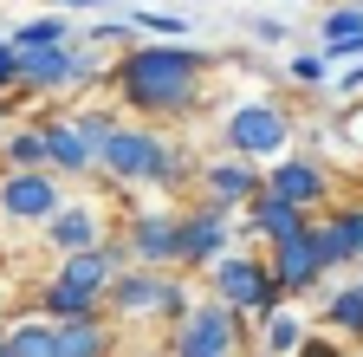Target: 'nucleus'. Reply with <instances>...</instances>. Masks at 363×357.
I'll use <instances>...</instances> for the list:
<instances>
[{"label":"nucleus","instance_id":"f257e3e1","mask_svg":"<svg viewBox=\"0 0 363 357\" xmlns=\"http://www.w3.org/2000/svg\"><path fill=\"white\" fill-rule=\"evenodd\" d=\"M208 53L182 46V39H136V46L117 59V92L130 111L143 117H175L201 98V78H208Z\"/></svg>","mask_w":363,"mask_h":357},{"label":"nucleus","instance_id":"4be33fe9","mask_svg":"<svg viewBox=\"0 0 363 357\" xmlns=\"http://www.w3.org/2000/svg\"><path fill=\"white\" fill-rule=\"evenodd\" d=\"M39 305H45V319H78V312H104V299L98 292H84V286H72V280H45V292H39Z\"/></svg>","mask_w":363,"mask_h":357},{"label":"nucleus","instance_id":"7c9ffc66","mask_svg":"<svg viewBox=\"0 0 363 357\" xmlns=\"http://www.w3.org/2000/svg\"><path fill=\"white\" fill-rule=\"evenodd\" d=\"M292 357H344V351H337L331 338H311V331H305V344H298Z\"/></svg>","mask_w":363,"mask_h":357},{"label":"nucleus","instance_id":"bb28decb","mask_svg":"<svg viewBox=\"0 0 363 357\" xmlns=\"http://www.w3.org/2000/svg\"><path fill=\"white\" fill-rule=\"evenodd\" d=\"M130 26L143 33V39H182V33H189L182 13H130Z\"/></svg>","mask_w":363,"mask_h":357},{"label":"nucleus","instance_id":"f03ea898","mask_svg":"<svg viewBox=\"0 0 363 357\" xmlns=\"http://www.w3.org/2000/svg\"><path fill=\"white\" fill-rule=\"evenodd\" d=\"M98 163L117 182H175V150L156 137V130H130V123H111V137L98 143Z\"/></svg>","mask_w":363,"mask_h":357},{"label":"nucleus","instance_id":"f3484780","mask_svg":"<svg viewBox=\"0 0 363 357\" xmlns=\"http://www.w3.org/2000/svg\"><path fill=\"white\" fill-rule=\"evenodd\" d=\"M240 208H247V228H253L259 241H286L292 228H305V221H311L305 208H292L286 195H272V189H253Z\"/></svg>","mask_w":363,"mask_h":357},{"label":"nucleus","instance_id":"6e6552de","mask_svg":"<svg viewBox=\"0 0 363 357\" xmlns=\"http://www.w3.org/2000/svg\"><path fill=\"white\" fill-rule=\"evenodd\" d=\"M59 202H65V189H59L52 169H7V175H0V214H7V221L39 228Z\"/></svg>","mask_w":363,"mask_h":357},{"label":"nucleus","instance_id":"b1692460","mask_svg":"<svg viewBox=\"0 0 363 357\" xmlns=\"http://www.w3.org/2000/svg\"><path fill=\"white\" fill-rule=\"evenodd\" d=\"M65 39H72V20H65V13H45V20H26V26L7 39V46L26 53V46H65Z\"/></svg>","mask_w":363,"mask_h":357},{"label":"nucleus","instance_id":"a878e982","mask_svg":"<svg viewBox=\"0 0 363 357\" xmlns=\"http://www.w3.org/2000/svg\"><path fill=\"white\" fill-rule=\"evenodd\" d=\"M286 72H292V84H311V92H318V84L331 78V59H325V53H292Z\"/></svg>","mask_w":363,"mask_h":357},{"label":"nucleus","instance_id":"c85d7f7f","mask_svg":"<svg viewBox=\"0 0 363 357\" xmlns=\"http://www.w3.org/2000/svg\"><path fill=\"white\" fill-rule=\"evenodd\" d=\"M247 33L259 39V46H279V39H286V20H259V13H253V20H247Z\"/></svg>","mask_w":363,"mask_h":357},{"label":"nucleus","instance_id":"2eb2a0df","mask_svg":"<svg viewBox=\"0 0 363 357\" xmlns=\"http://www.w3.org/2000/svg\"><path fill=\"white\" fill-rule=\"evenodd\" d=\"M318 228V247H325V266H363V208H331L325 221H311Z\"/></svg>","mask_w":363,"mask_h":357},{"label":"nucleus","instance_id":"c756f323","mask_svg":"<svg viewBox=\"0 0 363 357\" xmlns=\"http://www.w3.org/2000/svg\"><path fill=\"white\" fill-rule=\"evenodd\" d=\"M13 84H20V53L0 39V92H13Z\"/></svg>","mask_w":363,"mask_h":357},{"label":"nucleus","instance_id":"0eeeda50","mask_svg":"<svg viewBox=\"0 0 363 357\" xmlns=\"http://www.w3.org/2000/svg\"><path fill=\"white\" fill-rule=\"evenodd\" d=\"M272 247V280H279V292L286 299H298V292H318V286H325V273H331V266H325V247H318V228H311V221H305V228H292L286 241H266Z\"/></svg>","mask_w":363,"mask_h":357},{"label":"nucleus","instance_id":"20e7f679","mask_svg":"<svg viewBox=\"0 0 363 357\" xmlns=\"http://www.w3.org/2000/svg\"><path fill=\"white\" fill-rule=\"evenodd\" d=\"M208 286H214V299H220L227 312H240V319H266V312L286 299L279 280H272V266H259V260H247V253L208 260Z\"/></svg>","mask_w":363,"mask_h":357},{"label":"nucleus","instance_id":"473e14b6","mask_svg":"<svg viewBox=\"0 0 363 357\" xmlns=\"http://www.w3.org/2000/svg\"><path fill=\"white\" fill-rule=\"evenodd\" d=\"M52 7H98V0H52Z\"/></svg>","mask_w":363,"mask_h":357},{"label":"nucleus","instance_id":"ddd939ff","mask_svg":"<svg viewBox=\"0 0 363 357\" xmlns=\"http://www.w3.org/2000/svg\"><path fill=\"white\" fill-rule=\"evenodd\" d=\"M39 228H45V247L65 260V253H78V247H98V241H104V214L91 208V202H78V208H65V202H59L52 214L39 221Z\"/></svg>","mask_w":363,"mask_h":357},{"label":"nucleus","instance_id":"2f4dec72","mask_svg":"<svg viewBox=\"0 0 363 357\" xmlns=\"http://www.w3.org/2000/svg\"><path fill=\"white\" fill-rule=\"evenodd\" d=\"M337 92H344V98H357V92H363V65H350V72L337 78Z\"/></svg>","mask_w":363,"mask_h":357},{"label":"nucleus","instance_id":"f8f14e48","mask_svg":"<svg viewBox=\"0 0 363 357\" xmlns=\"http://www.w3.org/2000/svg\"><path fill=\"white\" fill-rule=\"evenodd\" d=\"M227 241H234V221H227V208L201 202L195 214H182V266H208V260H220Z\"/></svg>","mask_w":363,"mask_h":357},{"label":"nucleus","instance_id":"6ab92c4d","mask_svg":"<svg viewBox=\"0 0 363 357\" xmlns=\"http://www.w3.org/2000/svg\"><path fill=\"white\" fill-rule=\"evenodd\" d=\"M59 357H111V325L104 312H78V319H52Z\"/></svg>","mask_w":363,"mask_h":357},{"label":"nucleus","instance_id":"a211bd4d","mask_svg":"<svg viewBox=\"0 0 363 357\" xmlns=\"http://www.w3.org/2000/svg\"><path fill=\"white\" fill-rule=\"evenodd\" d=\"M318 39H325L318 53H325L331 65H337V59H363V7H357V0L331 7L325 20H318Z\"/></svg>","mask_w":363,"mask_h":357},{"label":"nucleus","instance_id":"dca6fc26","mask_svg":"<svg viewBox=\"0 0 363 357\" xmlns=\"http://www.w3.org/2000/svg\"><path fill=\"white\" fill-rule=\"evenodd\" d=\"M45 169L52 175H98V163H91V143L78 137L72 117H45Z\"/></svg>","mask_w":363,"mask_h":357},{"label":"nucleus","instance_id":"72a5a7b5","mask_svg":"<svg viewBox=\"0 0 363 357\" xmlns=\"http://www.w3.org/2000/svg\"><path fill=\"white\" fill-rule=\"evenodd\" d=\"M0 357H7V344H0Z\"/></svg>","mask_w":363,"mask_h":357},{"label":"nucleus","instance_id":"9d476101","mask_svg":"<svg viewBox=\"0 0 363 357\" xmlns=\"http://www.w3.org/2000/svg\"><path fill=\"white\" fill-rule=\"evenodd\" d=\"M123 247H130L136 266H182V214H169V208L136 214Z\"/></svg>","mask_w":363,"mask_h":357},{"label":"nucleus","instance_id":"4468645a","mask_svg":"<svg viewBox=\"0 0 363 357\" xmlns=\"http://www.w3.org/2000/svg\"><path fill=\"white\" fill-rule=\"evenodd\" d=\"M253 189H259V163H247V156H220V163L201 169V202H214L227 214H234Z\"/></svg>","mask_w":363,"mask_h":357},{"label":"nucleus","instance_id":"aec40b11","mask_svg":"<svg viewBox=\"0 0 363 357\" xmlns=\"http://www.w3.org/2000/svg\"><path fill=\"white\" fill-rule=\"evenodd\" d=\"M305 331H311V325H305L298 312H292V305L279 299V305L266 312V331H259V351H266V357H292V351L305 344Z\"/></svg>","mask_w":363,"mask_h":357},{"label":"nucleus","instance_id":"9b49d317","mask_svg":"<svg viewBox=\"0 0 363 357\" xmlns=\"http://www.w3.org/2000/svg\"><path fill=\"white\" fill-rule=\"evenodd\" d=\"M20 84L52 98V92H72V84H91V78H84V65L72 53V39H65V46H26L20 53Z\"/></svg>","mask_w":363,"mask_h":357},{"label":"nucleus","instance_id":"393cba45","mask_svg":"<svg viewBox=\"0 0 363 357\" xmlns=\"http://www.w3.org/2000/svg\"><path fill=\"white\" fill-rule=\"evenodd\" d=\"M0 163L7 169H45V130H13L0 143Z\"/></svg>","mask_w":363,"mask_h":357},{"label":"nucleus","instance_id":"423d86ee","mask_svg":"<svg viewBox=\"0 0 363 357\" xmlns=\"http://www.w3.org/2000/svg\"><path fill=\"white\" fill-rule=\"evenodd\" d=\"M175 357H234L240 351V312L214 305H182L175 312Z\"/></svg>","mask_w":363,"mask_h":357},{"label":"nucleus","instance_id":"412c9836","mask_svg":"<svg viewBox=\"0 0 363 357\" xmlns=\"http://www.w3.org/2000/svg\"><path fill=\"white\" fill-rule=\"evenodd\" d=\"M325 325H331L337 338H357V344H363V273L325 299Z\"/></svg>","mask_w":363,"mask_h":357},{"label":"nucleus","instance_id":"f704fd0d","mask_svg":"<svg viewBox=\"0 0 363 357\" xmlns=\"http://www.w3.org/2000/svg\"><path fill=\"white\" fill-rule=\"evenodd\" d=\"M344 357H357V351H344Z\"/></svg>","mask_w":363,"mask_h":357},{"label":"nucleus","instance_id":"5701e85b","mask_svg":"<svg viewBox=\"0 0 363 357\" xmlns=\"http://www.w3.org/2000/svg\"><path fill=\"white\" fill-rule=\"evenodd\" d=\"M0 344H7V357H59V331H52V319H20Z\"/></svg>","mask_w":363,"mask_h":357},{"label":"nucleus","instance_id":"39448f33","mask_svg":"<svg viewBox=\"0 0 363 357\" xmlns=\"http://www.w3.org/2000/svg\"><path fill=\"white\" fill-rule=\"evenodd\" d=\"M104 305L117 312V319H175L182 305H189V292H182L162 266H123V273L111 280V292H104Z\"/></svg>","mask_w":363,"mask_h":357},{"label":"nucleus","instance_id":"7ed1b4c3","mask_svg":"<svg viewBox=\"0 0 363 357\" xmlns=\"http://www.w3.org/2000/svg\"><path fill=\"white\" fill-rule=\"evenodd\" d=\"M220 137H227V150L247 156V163H272V156H286V143H292V111L272 104V98H247V104L227 111Z\"/></svg>","mask_w":363,"mask_h":357},{"label":"nucleus","instance_id":"1a4fd4ad","mask_svg":"<svg viewBox=\"0 0 363 357\" xmlns=\"http://www.w3.org/2000/svg\"><path fill=\"white\" fill-rule=\"evenodd\" d=\"M259 189H272V195H286L292 208H325V195H331V175L318 169L311 156H272V169H259Z\"/></svg>","mask_w":363,"mask_h":357},{"label":"nucleus","instance_id":"cd10ccee","mask_svg":"<svg viewBox=\"0 0 363 357\" xmlns=\"http://www.w3.org/2000/svg\"><path fill=\"white\" fill-rule=\"evenodd\" d=\"M72 123H78V137L91 143V163H98V143L111 137V117L104 111H72Z\"/></svg>","mask_w":363,"mask_h":357}]
</instances>
